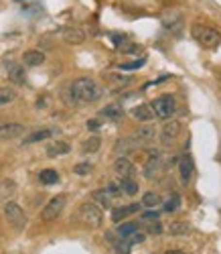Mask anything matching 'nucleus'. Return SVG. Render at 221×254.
Wrapping results in <instances>:
<instances>
[{
    "mask_svg": "<svg viewBox=\"0 0 221 254\" xmlns=\"http://www.w3.org/2000/svg\"><path fill=\"white\" fill-rule=\"evenodd\" d=\"M71 98L75 102H84V104H94L103 98V88L91 77H79L69 88Z\"/></svg>",
    "mask_w": 221,
    "mask_h": 254,
    "instance_id": "obj_1",
    "label": "nucleus"
},
{
    "mask_svg": "<svg viewBox=\"0 0 221 254\" xmlns=\"http://www.w3.org/2000/svg\"><path fill=\"white\" fill-rule=\"evenodd\" d=\"M77 218H79V222L91 228V230H96L102 226L103 222V212H102V207L94 201H85V203H81L79 205V210H77Z\"/></svg>",
    "mask_w": 221,
    "mask_h": 254,
    "instance_id": "obj_2",
    "label": "nucleus"
},
{
    "mask_svg": "<svg viewBox=\"0 0 221 254\" xmlns=\"http://www.w3.org/2000/svg\"><path fill=\"white\" fill-rule=\"evenodd\" d=\"M191 35L193 39L201 45L205 49H215L219 45V31L213 29V27H207V25H201V22H197V25L191 27Z\"/></svg>",
    "mask_w": 221,
    "mask_h": 254,
    "instance_id": "obj_3",
    "label": "nucleus"
},
{
    "mask_svg": "<svg viewBox=\"0 0 221 254\" xmlns=\"http://www.w3.org/2000/svg\"><path fill=\"white\" fill-rule=\"evenodd\" d=\"M65 203H67V195L59 193V195H53V198L47 201V205L43 207L41 212V220L43 222H53L61 216V212L65 210Z\"/></svg>",
    "mask_w": 221,
    "mask_h": 254,
    "instance_id": "obj_4",
    "label": "nucleus"
},
{
    "mask_svg": "<svg viewBox=\"0 0 221 254\" xmlns=\"http://www.w3.org/2000/svg\"><path fill=\"white\" fill-rule=\"evenodd\" d=\"M4 218H6V222L13 228H17V230H22L27 226V214L15 201H6L4 203Z\"/></svg>",
    "mask_w": 221,
    "mask_h": 254,
    "instance_id": "obj_5",
    "label": "nucleus"
},
{
    "mask_svg": "<svg viewBox=\"0 0 221 254\" xmlns=\"http://www.w3.org/2000/svg\"><path fill=\"white\" fill-rule=\"evenodd\" d=\"M150 108H153L154 116H158L162 120H169V118H172L174 110H177V104H174L172 96H160V98H156L153 104H150Z\"/></svg>",
    "mask_w": 221,
    "mask_h": 254,
    "instance_id": "obj_6",
    "label": "nucleus"
},
{
    "mask_svg": "<svg viewBox=\"0 0 221 254\" xmlns=\"http://www.w3.org/2000/svg\"><path fill=\"white\" fill-rule=\"evenodd\" d=\"M25 126L18 124V122H8V124H0V143H8V141H15V138L25 134Z\"/></svg>",
    "mask_w": 221,
    "mask_h": 254,
    "instance_id": "obj_7",
    "label": "nucleus"
},
{
    "mask_svg": "<svg viewBox=\"0 0 221 254\" xmlns=\"http://www.w3.org/2000/svg\"><path fill=\"white\" fill-rule=\"evenodd\" d=\"M140 146H142V143L138 141L136 136H124L120 141H116L114 151L118 153V157H126L128 153H134L136 148H140Z\"/></svg>",
    "mask_w": 221,
    "mask_h": 254,
    "instance_id": "obj_8",
    "label": "nucleus"
},
{
    "mask_svg": "<svg viewBox=\"0 0 221 254\" xmlns=\"http://www.w3.org/2000/svg\"><path fill=\"white\" fill-rule=\"evenodd\" d=\"M162 27L170 33H179L183 29V15L179 10H169L162 15Z\"/></svg>",
    "mask_w": 221,
    "mask_h": 254,
    "instance_id": "obj_9",
    "label": "nucleus"
},
{
    "mask_svg": "<svg viewBox=\"0 0 221 254\" xmlns=\"http://www.w3.org/2000/svg\"><path fill=\"white\" fill-rule=\"evenodd\" d=\"M181 130H183V126H181L179 120H167V124L162 126V130H160V141L165 145H169L181 134Z\"/></svg>",
    "mask_w": 221,
    "mask_h": 254,
    "instance_id": "obj_10",
    "label": "nucleus"
},
{
    "mask_svg": "<svg viewBox=\"0 0 221 254\" xmlns=\"http://www.w3.org/2000/svg\"><path fill=\"white\" fill-rule=\"evenodd\" d=\"M114 171L118 177H132L134 175V163L128 157H118L114 161Z\"/></svg>",
    "mask_w": 221,
    "mask_h": 254,
    "instance_id": "obj_11",
    "label": "nucleus"
},
{
    "mask_svg": "<svg viewBox=\"0 0 221 254\" xmlns=\"http://www.w3.org/2000/svg\"><path fill=\"white\" fill-rule=\"evenodd\" d=\"M6 73H8V79L17 86H25L27 84V73H25V67L18 65V63H8L6 65Z\"/></svg>",
    "mask_w": 221,
    "mask_h": 254,
    "instance_id": "obj_12",
    "label": "nucleus"
},
{
    "mask_svg": "<svg viewBox=\"0 0 221 254\" xmlns=\"http://www.w3.org/2000/svg\"><path fill=\"white\" fill-rule=\"evenodd\" d=\"M55 134H59V128H41V130H34V132H31L25 138V141H22V146H25V145H33V143H43V141H47V138H51Z\"/></svg>",
    "mask_w": 221,
    "mask_h": 254,
    "instance_id": "obj_13",
    "label": "nucleus"
},
{
    "mask_svg": "<svg viewBox=\"0 0 221 254\" xmlns=\"http://www.w3.org/2000/svg\"><path fill=\"white\" fill-rule=\"evenodd\" d=\"M45 63V53L39 49H27L22 53V65L25 67H39Z\"/></svg>",
    "mask_w": 221,
    "mask_h": 254,
    "instance_id": "obj_14",
    "label": "nucleus"
},
{
    "mask_svg": "<svg viewBox=\"0 0 221 254\" xmlns=\"http://www.w3.org/2000/svg\"><path fill=\"white\" fill-rule=\"evenodd\" d=\"M17 181L15 179H2V183H0V201H10L17 195Z\"/></svg>",
    "mask_w": 221,
    "mask_h": 254,
    "instance_id": "obj_15",
    "label": "nucleus"
},
{
    "mask_svg": "<svg viewBox=\"0 0 221 254\" xmlns=\"http://www.w3.org/2000/svg\"><path fill=\"white\" fill-rule=\"evenodd\" d=\"M63 39L69 45H81L85 41V33H84V29H79V27H67L63 31Z\"/></svg>",
    "mask_w": 221,
    "mask_h": 254,
    "instance_id": "obj_16",
    "label": "nucleus"
},
{
    "mask_svg": "<svg viewBox=\"0 0 221 254\" xmlns=\"http://www.w3.org/2000/svg\"><path fill=\"white\" fill-rule=\"evenodd\" d=\"M132 116L138 122H150V120H154V112L150 108V104H140V106L132 108Z\"/></svg>",
    "mask_w": 221,
    "mask_h": 254,
    "instance_id": "obj_17",
    "label": "nucleus"
},
{
    "mask_svg": "<svg viewBox=\"0 0 221 254\" xmlns=\"http://www.w3.org/2000/svg\"><path fill=\"white\" fill-rule=\"evenodd\" d=\"M91 198H94V203H98L102 210H108V207H112V193L103 187V189H96L94 193H91Z\"/></svg>",
    "mask_w": 221,
    "mask_h": 254,
    "instance_id": "obj_18",
    "label": "nucleus"
},
{
    "mask_svg": "<svg viewBox=\"0 0 221 254\" xmlns=\"http://www.w3.org/2000/svg\"><path fill=\"white\" fill-rule=\"evenodd\" d=\"M179 169H181V181L187 185L191 175H193V159L191 157H181L179 159Z\"/></svg>",
    "mask_w": 221,
    "mask_h": 254,
    "instance_id": "obj_19",
    "label": "nucleus"
},
{
    "mask_svg": "<svg viewBox=\"0 0 221 254\" xmlns=\"http://www.w3.org/2000/svg\"><path fill=\"white\" fill-rule=\"evenodd\" d=\"M134 212H138V203H132V205H124V207H116L112 212V220L116 224H120L122 220H126L128 216H132Z\"/></svg>",
    "mask_w": 221,
    "mask_h": 254,
    "instance_id": "obj_20",
    "label": "nucleus"
},
{
    "mask_svg": "<svg viewBox=\"0 0 221 254\" xmlns=\"http://www.w3.org/2000/svg\"><path fill=\"white\" fill-rule=\"evenodd\" d=\"M69 151H71V146H69V143H65V141H57L51 146H47L49 157H61V155H67Z\"/></svg>",
    "mask_w": 221,
    "mask_h": 254,
    "instance_id": "obj_21",
    "label": "nucleus"
},
{
    "mask_svg": "<svg viewBox=\"0 0 221 254\" xmlns=\"http://www.w3.org/2000/svg\"><path fill=\"white\" fill-rule=\"evenodd\" d=\"M100 114H102V116H106V118H110V120H122L124 110H122L120 104H110V106H106Z\"/></svg>",
    "mask_w": 221,
    "mask_h": 254,
    "instance_id": "obj_22",
    "label": "nucleus"
},
{
    "mask_svg": "<svg viewBox=\"0 0 221 254\" xmlns=\"http://www.w3.org/2000/svg\"><path fill=\"white\" fill-rule=\"evenodd\" d=\"M134 136L144 145V143L153 141V138L156 136V128H154V126H140V128H138V130L134 132Z\"/></svg>",
    "mask_w": 221,
    "mask_h": 254,
    "instance_id": "obj_23",
    "label": "nucleus"
},
{
    "mask_svg": "<svg viewBox=\"0 0 221 254\" xmlns=\"http://www.w3.org/2000/svg\"><path fill=\"white\" fill-rule=\"evenodd\" d=\"M39 181L43 183V185H55V183L59 181V173H57L55 169H43L39 173Z\"/></svg>",
    "mask_w": 221,
    "mask_h": 254,
    "instance_id": "obj_24",
    "label": "nucleus"
},
{
    "mask_svg": "<svg viewBox=\"0 0 221 254\" xmlns=\"http://www.w3.org/2000/svg\"><path fill=\"white\" fill-rule=\"evenodd\" d=\"M118 185H120V189H122L124 195H136L138 193V183L134 179H130V177H120Z\"/></svg>",
    "mask_w": 221,
    "mask_h": 254,
    "instance_id": "obj_25",
    "label": "nucleus"
},
{
    "mask_svg": "<svg viewBox=\"0 0 221 254\" xmlns=\"http://www.w3.org/2000/svg\"><path fill=\"white\" fill-rule=\"evenodd\" d=\"M160 203H162V198L158 193H154V191H146L142 195V205L148 207V210H154V207H158Z\"/></svg>",
    "mask_w": 221,
    "mask_h": 254,
    "instance_id": "obj_26",
    "label": "nucleus"
},
{
    "mask_svg": "<svg viewBox=\"0 0 221 254\" xmlns=\"http://www.w3.org/2000/svg\"><path fill=\"white\" fill-rule=\"evenodd\" d=\"M102 146V138L100 136H89L87 141H84V145H81V151L91 155V153H98Z\"/></svg>",
    "mask_w": 221,
    "mask_h": 254,
    "instance_id": "obj_27",
    "label": "nucleus"
},
{
    "mask_svg": "<svg viewBox=\"0 0 221 254\" xmlns=\"http://www.w3.org/2000/svg\"><path fill=\"white\" fill-rule=\"evenodd\" d=\"M17 100V90L13 88H0V108L2 106H8Z\"/></svg>",
    "mask_w": 221,
    "mask_h": 254,
    "instance_id": "obj_28",
    "label": "nucleus"
},
{
    "mask_svg": "<svg viewBox=\"0 0 221 254\" xmlns=\"http://www.w3.org/2000/svg\"><path fill=\"white\" fill-rule=\"evenodd\" d=\"M169 232H170L172 236H187V234L191 232V226H189L187 222H172V224L169 226Z\"/></svg>",
    "mask_w": 221,
    "mask_h": 254,
    "instance_id": "obj_29",
    "label": "nucleus"
},
{
    "mask_svg": "<svg viewBox=\"0 0 221 254\" xmlns=\"http://www.w3.org/2000/svg\"><path fill=\"white\" fill-rule=\"evenodd\" d=\"M116 232H118L120 238H128V236H132L134 232H138V226L134 222H122L118 228H116Z\"/></svg>",
    "mask_w": 221,
    "mask_h": 254,
    "instance_id": "obj_30",
    "label": "nucleus"
},
{
    "mask_svg": "<svg viewBox=\"0 0 221 254\" xmlns=\"http://www.w3.org/2000/svg\"><path fill=\"white\" fill-rule=\"evenodd\" d=\"M108 79L116 86V88H126V86H130L132 79L128 77V75H122V73H108Z\"/></svg>",
    "mask_w": 221,
    "mask_h": 254,
    "instance_id": "obj_31",
    "label": "nucleus"
},
{
    "mask_svg": "<svg viewBox=\"0 0 221 254\" xmlns=\"http://www.w3.org/2000/svg\"><path fill=\"white\" fill-rule=\"evenodd\" d=\"M91 169H94V165H91L89 161H81V163H77L73 167V173H75V175H89Z\"/></svg>",
    "mask_w": 221,
    "mask_h": 254,
    "instance_id": "obj_32",
    "label": "nucleus"
},
{
    "mask_svg": "<svg viewBox=\"0 0 221 254\" xmlns=\"http://www.w3.org/2000/svg\"><path fill=\"white\" fill-rule=\"evenodd\" d=\"M146 63L144 57H140V59H136V61H130V63H120V72H132V69H140L142 65Z\"/></svg>",
    "mask_w": 221,
    "mask_h": 254,
    "instance_id": "obj_33",
    "label": "nucleus"
},
{
    "mask_svg": "<svg viewBox=\"0 0 221 254\" xmlns=\"http://www.w3.org/2000/svg\"><path fill=\"white\" fill-rule=\"evenodd\" d=\"M130 244H128V240H120V242H114V250L118 252V254H130Z\"/></svg>",
    "mask_w": 221,
    "mask_h": 254,
    "instance_id": "obj_34",
    "label": "nucleus"
},
{
    "mask_svg": "<svg viewBox=\"0 0 221 254\" xmlns=\"http://www.w3.org/2000/svg\"><path fill=\"white\" fill-rule=\"evenodd\" d=\"M179 205H181V198H179V195H172V198L165 203V212H174V210H179Z\"/></svg>",
    "mask_w": 221,
    "mask_h": 254,
    "instance_id": "obj_35",
    "label": "nucleus"
},
{
    "mask_svg": "<svg viewBox=\"0 0 221 254\" xmlns=\"http://www.w3.org/2000/svg\"><path fill=\"white\" fill-rule=\"evenodd\" d=\"M158 216H160V212H156V210H148V212H144V214L140 216V220H142V222H156Z\"/></svg>",
    "mask_w": 221,
    "mask_h": 254,
    "instance_id": "obj_36",
    "label": "nucleus"
},
{
    "mask_svg": "<svg viewBox=\"0 0 221 254\" xmlns=\"http://www.w3.org/2000/svg\"><path fill=\"white\" fill-rule=\"evenodd\" d=\"M144 234L142 232H134L132 236H128L126 240H128V244H130V246H134V244H142V242H144Z\"/></svg>",
    "mask_w": 221,
    "mask_h": 254,
    "instance_id": "obj_37",
    "label": "nucleus"
},
{
    "mask_svg": "<svg viewBox=\"0 0 221 254\" xmlns=\"http://www.w3.org/2000/svg\"><path fill=\"white\" fill-rule=\"evenodd\" d=\"M165 230H162V224L160 222H153L148 226V234H153V236H158V234H162Z\"/></svg>",
    "mask_w": 221,
    "mask_h": 254,
    "instance_id": "obj_38",
    "label": "nucleus"
},
{
    "mask_svg": "<svg viewBox=\"0 0 221 254\" xmlns=\"http://www.w3.org/2000/svg\"><path fill=\"white\" fill-rule=\"evenodd\" d=\"M106 189L112 193V198H120V195H122V189H120L118 183H110V185H108Z\"/></svg>",
    "mask_w": 221,
    "mask_h": 254,
    "instance_id": "obj_39",
    "label": "nucleus"
},
{
    "mask_svg": "<svg viewBox=\"0 0 221 254\" xmlns=\"http://www.w3.org/2000/svg\"><path fill=\"white\" fill-rule=\"evenodd\" d=\"M102 128V122L98 120V118H91V120H87V130H91V132H98Z\"/></svg>",
    "mask_w": 221,
    "mask_h": 254,
    "instance_id": "obj_40",
    "label": "nucleus"
},
{
    "mask_svg": "<svg viewBox=\"0 0 221 254\" xmlns=\"http://www.w3.org/2000/svg\"><path fill=\"white\" fill-rule=\"evenodd\" d=\"M124 53H138L140 51V47H138V45H130V47H126V49H122Z\"/></svg>",
    "mask_w": 221,
    "mask_h": 254,
    "instance_id": "obj_41",
    "label": "nucleus"
},
{
    "mask_svg": "<svg viewBox=\"0 0 221 254\" xmlns=\"http://www.w3.org/2000/svg\"><path fill=\"white\" fill-rule=\"evenodd\" d=\"M112 41L120 45V43H124V41H126V37H124V35H112Z\"/></svg>",
    "mask_w": 221,
    "mask_h": 254,
    "instance_id": "obj_42",
    "label": "nucleus"
},
{
    "mask_svg": "<svg viewBox=\"0 0 221 254\" xmlns=\"http://www.w3.org/2000/svg\"><path fill=\"white\" fill-rule=\"evenodd\" d=\"M165 254H185V252L183 250H167Z\"/></svg>",
    "mask_w": 221,
    "mask_h": 254,
    "instance_id": "obj_43",
    "label": "nucleus"
}]
</instances>
